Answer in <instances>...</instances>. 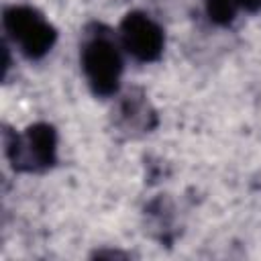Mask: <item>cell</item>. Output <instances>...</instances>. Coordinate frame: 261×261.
<instances>
[{"label":"cell","instance_id":"1","mask_svg":"<svg viewBox=\"0 0 261 261\" xmlns=\"http://www.w3.org/2000/svg\"><path fill=\"white\" fill-rule=\"evenodd\" d=\"M80 61L86 82L96 96L108 98L118 92L122 75V55L116 41L104 27H96V33H90L86 37L80 51Z\"/></svg>","mask_w":261,"mask_h":261},{"label":"cell","instance_id":"2","mask_svg":"<svg viewBox=\"0 0 261 261\" xmlns=\"http://www.w3.org/2000/svg\"><path fill=\"white\" fill-rule=\"evenodd\" d=\"M2 24L8 39L27 59H43L57 41L55 27L33 6L14 4L4 8Z\"/></svg>","mask_w":261,"mask_h":261},{"label":"cell","instance_id":"3","mask_svg":"<svg viewBox=\"0 0 261 261\" xmlns=\"http://www.w3.org/2000/svg\"><path fill=\"white\" fill-rule=\"evenodd\" d=\"M4 149L14 171H45L57 161V133L49 122H35L22 135L6 130Z\"/></svg>","mask_w":261,"mask_h":261},{"label":"cell","instance_id":"4","mask_svg":"<svg viewBox=\"0 0 261 261\" xmlns=\"http://www.w3.org/2000/svg\"><path fill=\"white\" fill-rule=\"evenodd\" d=\"M120 43L133 59L151 63L157 61L163 53L165 33L147 12L133 10L126 12L120 20Z\"/></svg>","mask_w":261,"mask_h":261},{"label":"cell","instance_id":"5","mask_svg":"<svg viewBox=\"0 0 261 261\" xmlns=\"http://www.w3.org/2000/svg\"><path fill=\"white\" fill-rule=\"evenodd\" d=\"M237 0H206V14L218 27H228L237 16Z\"/></svg>","mask_w":261,"mask_h":261},{"label":"cell","instance_id":"6","mask_svg":"<svg viewBox=\"0 0 261 261\" xmlns=\"http://www.w3.org/2000/svg\"><path fill=\"white\" fill-rule=\"evenodd\" d=\"M239 8L247 10V12H259L261 10V0H237Z\"/></svg>","mask_w":261,"mask_h":261}]
</instances>
